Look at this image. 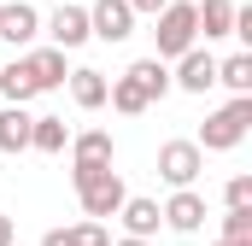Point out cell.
I'll return each instance as SVG.
<instances>
[{"label":"cell","instance_id":"cell-1","mask_svg":"<svg viewBox=\"0 0 252 246\" xmlns=\"http://www.w3.org/2000/svg\"><path fill=\"white\" fill-rule=\"evenodd\" d=\"M70 187H76V199H82V217L88 223H106V217H118L129 199L124 176L112 170V164H70Z\"/></svg>","mask_w":252,"mask_h":246},{"label":"cell","instance_id":"cell-2","mask_svg":"<svg viewBox=\"0 0 252 246\" xmlns=\"http://www.w3.org/2000/svg\"><path fill=\"white\" fill-rule=\"evenodd\" d=\"M153 59L158 64H170V59H182L188 47H199V24H193V0H170L158 18H153Z\"/></svg>","mask_w":252,"mask_h":246},{"label":"cell","instance_id":"cell-3","mask_svg":"<svg viewBox=\"0 0 252 246\" xmlns=\"http://www.w3.org/2000/svg\"><path fill=\"white\" fill-rule=\"evenodd\" d=\"M252 129V94L247 100H229V106H217L211 118L199 123V135H193V147L199 153H229V147H241Z\"/></svg>","mask_w":252,"mask_h":246},{"label":"cell","instance_id":"cell-4","mask_svg":"<svg viewBox=\"0 0 252 246\" xmlns=\"http://www.w3.org/2000/svg\"><path fill=\"white\" fill-rule=\"evenodd\" d=\"M129 35H135V12H129V0H94V6H88V41L124 47Z\"/></svg>","mask_w":252,"mask_h":246},{"label":"cell","instance_id":"cell-5","mask_svg":"<svg viewBox=\"0 0 252 246\" xmlns=\"http://www.w3.org/2000/svg\"><path fill=\"white\" fill-rule=\"evenodd\" d=\"M199 170H205V153H199L193 141H164V147H158V176L170 182V193H176V187H193Z\"/></svg>","mask_w":252,"mask_h":246},{"label":"cell","instance_id":"cell-6","mask_svg":"<svg viewBox=\"0 0 252 246\" xmlns=\"http://www.w3.org/2000/svg\"><path fill=\"white\" fill-rule=\"evenodd\" d=\"M41 30H47V47H59V53L88 47V6H59V12H47Z\"/></svg>","mask_w":252,"mask_h":246},{"label":"cell","instance_id":"cell-7","mask_svg":"<svg viewBox=\"0 0 252 246\" xmlns=\"http://www.w3.org/2000/svg\"><path fill=\"white\" fill-rule=\"evenodd\" d=\"M170 88H182V94H211V88H217V59H211L205 47H188L182 59L170 64Z\"/></svg>","mask_w":252,"mask_h":246},{"label":"cell","instance_id":"cell-8","mask_svg":"<svg viewBox=\"0 0 252 246\" xmlns=\"http://www.w3.org/2000/svg\"><path fill=\"white\" fill-rule=\"evenodd\" d=\"M158 217H164V229H176V235H199V229H205V193H199V187H176V193L158 205Z\"/></svg>","mask_w":252,"mask_h":246},{"label":"cell","instance_id":"cell-9","mask_svg":"<svg viewBox=\"0 0 252 246\" xmlns=\"http://www.w3.org/2000/svg\"><path fill=\"white\" fill-rule=\"evenodd\" d=\"M35 35H41V12H35L30 0L0 6V41H12L18 53H30V47H35Z\"/></svg>","mask_w":252,"mask_h":246},{"label":"cell","instance_id":"cell-10","mask_svg":"<svg viewBox=\"0 0 252 246\" xmlns=\"http://www.w3.org/2000/svg\"><path fill=\"white\" fill-rule=\"evenodd\" d=\"M24 64H30V76H35V88H41V94L70 82V53H59V47H30Z\"/></svg>","mask_w":252,"mask_h":246},{"label":"cell","instance_id":"cell-11","mask_svg":"<svg viewBox=\"0 0 252 246\" xmlns=\"http://www.w3.org/2000/svg\"><path fill=\"white\" fill-rule=\"evenodd\" d=\"M118 217H124V235H129V241H153V235L164 229V217H158V199H141V193H129Z\"/></svg>","mask_w":252,"mask_h":246},{"label":"cell","instance_id":"cell-12","mask_svg":"<svg viewBox=\"0 0 252 246\" xmlns=\"http://www.w3.org/2000/svg\"><path fill=\"white\" fill-rule=\"evenodd\" d=\"M112 158H118L112 129H82V135H70V164H112Z\"/></svg>","mask_w":252,"mask_h":246},{"label":"cell","instance_id":"cell-13","mask_svg":"<svg viewBox=\"0 0 252 246\" xmlns=\"http://www.w3.org/2000/svg\"><path fill=\"white\" fill-rule=\"evenodd\" d=\"M193 24H199L205 41L235 35V0H193Z\"/></svg>","mask_w":252,"mask_h":246},{"label":"cell","instance_id":"cell-14","mask_svg":"<svg viewBox=\"0 0 252 246\" xmlns=\"http://www.w3.org/2000/svg\"><path fill=\"white\" fill-rule=\"evenodd\" d=\"M0 94H6V106H30L41 88H35V76H30V64L24 59H12V64H0Z\"/></svg>","mask_w":252,"mask_h":246},{"label":"cell","instance_id":"cell-15","mask_svg":"<svg viewBox=\"0 0 252 246\" xmlns=\"http://www.w3.org/2000/svg\"><path fill=\"white\" fill-rule=\"evenodd\" d=\"M124 76L147 94V100H164V94H170V64H158V59H135Z\"/></svg>","mask_w":252,"mask_h":246},{"label":"cell","instance_id":"cell-16","mask_svg":"<svg viewBox=\"0 0 252 246\" xmlns=\"http://www.w3.org/2000/svg\"><path fill=\"white\" fill-rule=\"evenodd\" d=\"M30 112H24V106H6V112H0V153H12V158H18V153H30Z\"/></svg>","mask_w":252,"mask_h":246},{"label":"cell","instance_id":"cell-17","mask_svg":"<svg viewBox=\"0 0 252 246\" xmlns=\"http://www.w3.org/2000/svg\"><path fill=\"white\" fill-rule=\"evenodd\" d=\"M64 147H70V129H64V118H35V123H30V153L59 158Z\"/></svg>","mask_w":252,"mask_h":246},{"label":"cell","instance_id":"cell-18","mask_svg":"<svg viewBox=\"0 0 252 246\" xmlns=\"http://www.w3.org/2000/svg\"><path fill=\"white\" fill-rule=\"evenodd\" d=\"M106 88H112V82H106L100 70H88V64L70 70V100H76L82 112H100V106H106Z\"/></svg>","mask_w":252,"mask_h":246},{"label":"cell","instance_id":"cell-19","mask_svg":"<svg viewBox=\"0 0 252 246\" xmlns=\"http://www.w3.org/2000/svg\"><path fill=\"white\" fill-rule=\"evenodd\" d=\"M217 82H223L235 100H247V94H252V53H229V59H217Z\"/></svg>","mask_w":252,"mask_h":246},{"label":"cell","instance_id":"cell-20","mask_svg":"<svg viewBox=\"0 0 252 246\" xmlns=\"http://www.w3.org/2000/svg\"><path fill=\"white\" fill-rule=\"evenodd\" d=\"M106 100H112V112H124V118H141V112L153 106V100H147V94H141V88H135L129 76H112V88H106Z\"/></svg>","mask_w":252,"mask_h":246},{"label":"cell","instance_id":"cell-21","mask_svg":"<svg viewBox=\"0 0 252 246\" xmlns=\"http://www.w3.org/2000/svg\"><path fill=\"white\" fill-rule=\"evenodd\" d=\"M70 246H112V229L82 217V223H70Z\"/></svg>","mask_w":252,"mask_h":246},{"label":"cell","instance_id":"cell-22","mask_svg":"<svg viewBox=\"0 0 252 246\" xmlns=\"http://www.w3.org/2000/svg\"><path fill=\"white\" fill-rule=\"evenodd\" d=\"M223 205H229V211H252V176H247V170H241V176H229Z\"/></svg>","mask_w":252,"mask_h":246},{"label":"cell","instance_id":"cell-23","mask_svg":"<svg viewBox=\"0 0 252 246\" xmlns=\"http://www.w3.org/2000/svg\"><path fill=\"white\" fill-rule=\"evenodd\" d=\"M217 241H252V211H223V235Z\"/></svg>","mask_w":252,"mask_h":246},{"label":"cell","instance_id":"cell-24","mask_svg":"<svg viewBox=\"0 0 252 246\" xmlns=\"http://www.w3.org/2000/svg\"><path fill=\"white\" fill-rule=\"evenodd\" d=\"M164 6H170V0H129V12H135V18H158Z\"/></svg>","mask_w":252,"mask_h":246},{"label":"cell","instance_id":"cell-25","mask_svg":"<svg viewBox=\"0 0 252 246\" xmlns=\"http://www.w3.org/2000/svg\"><path fill=\"white\" fill-rule=\"evenodd\" d=\"M18 241V217H6V211H0V246H12Z\"/></svg>","mask_w":252,"mask_h":246},{"label":"cell","instance_id":"cell-26","mask_svg":"<svg viewBox=\"0 0 252 246\" xmlns=\"http://www.w3.org/2000/svg\"><path fill=\"white\" fill-rule=\"evenodd\" d=\"M41 246H70V229H47V235H41Z\"/></svg>","mask_w":252,"mask_h":246},{"label":"cell","instance_id":"cell-27","mask_svg":"<svg viewBox=\"0 0 252 246\" xmlns=\"http://www.w3.org/2000/svg\"><path fill=\"white\" fill-rule=\"evenodd\" d=\"M112 246H147V241H129V235H124V241H112Z\"/></svg>","mask_w":252,"mask_h":246},{"label":"cell","instance_id":"cell-28","mask_svg":"<svg viewBox=\"0 0 252 246\" xmlns=\"http://www.w3.org/2000/svg\"><path fill=\"white\" fill-rule=\"evenodd\" d=\"M211 246H252V241H211Z\"/></svg>","mask_w":252,"mask_h":246}]
</instances>
